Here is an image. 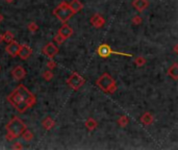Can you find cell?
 <instances>
[{
    "mask_svg": "<svg viewBox=\"0 0 178 150\" xmlns=\"http://www.w3.org/2000/svg\"><path fill=\"white\" fill-rule=\"evenodd\" d=\"M55 125V121L52 119L51 117H46L45 119L42 121V126L45 130H50L54 127Z\"/></svg>",
    "mask_w": 178,
    "mask_h": 150,
    "instance_id": "17",
    "label": "cell"
},
{
    "mask_svg": "<svg viewBox=\"0 0 178 150\" xmlns=\"http://www.w3.org/2000/svg\"><path fill=\"white\" fill-rule=\"evenodd\" d=\"M12 75L15 80L20 81V80H22L25 78V76H26V71H25V69L23 68L22 66H17L13 69Z\"/></svg>",
    "mask_w": 178,
    "mask_h": 150,
    "instance_id": "12",
    "label": "cell"
},
{
    "mask_svg": "<svg viewBox=\"0 0 178 150\" xmlns=\"http://www.w3.org/2000/svg\"><path fill=\"white\" fill-rule=\"evenodd\" d=\"M73 33H74L73 28H72L70 25H68L67 23H64V24L58 28V35H61L65 40L69 39V38L73 35Z\"/></svg>",
    "mask_w": 178,
    "mask_h": 150,
    "instance_id": "10",
    "label": "cell"
},
{
    "mask_svg": "<svg viewBox=\"0 0 178 150\" xmlns=\"http://www.w3.org/2000/svg\"><path fill=\"white\" fill-rule=\"evenodd\" d=\"M134 64L137 65V67H143L144 65L146 64V58L144 56H137L134 60Z\"/></svg>",
    "mask_w": 178,
    "mask_h": 150,
    "instance_id": "22",
    "label": "cell"
},
{
    "mask_svg": "<svg viewBox=\"0 0 178 150\" xmlns=\"http://www.w3.org/2000/svg\"><path fill=\"white\" fill-rule=\"evenodd\" d=\"M2 21H3V16H2V15L0 14V23H1Z\"/></svg>",
    "mask_w": 178,
    "mask_h": 150,
    "instance_id": "32",
    "label": "cell"
},
{
    "mask_svg": "<svg viewBox=\"0 0 178 150\" xmlns=\"http://www.w3.org/2000/svg\"><path fill=\"white\" fill-rule=\"evenodd\" d=\"M132 6L137 12L142 13L149 6V1H148V0H133Z\"/></svg>",
    "mask_w": 178,
    "mask_h": 150,
    "instance_id": "13",
    "label": "cell"
},
{
    "mask_svg": "<svg viewBox=\"0 0 178 150\" xmlns=\"http://www.w3.org/2000/svg\"><path fill=\"white\" fill-rule=\"evenodd\" d=\"M7 101L20 114H24L28 109H31L37 103L35 96L24 86L19 84L7 96Z\"/></svg>",
    "mask_w": 178,
    "mask_h": 150,
    "instance_id": "1",
    "label": "cell"
},
{
    "mask_svg": "<svg viewBox=\"0 0 178 150\" xmlns=\"http://www.w3.org/2000/svg\"><path fill=\"white\" fill-rule=\"evenodd\" d=\"M177 50H178V44H176V45H175L174 46V52H175V53H177Z\"/></svg>",
    "mask_w": 178,
    "mask_h": 150,
    "instance_id": "29",
    "label": "cell"
},
{
    "mask_svg": "<svg viewBox=\"0 0 178 150\" xmlns=\"http://www.w3.org/2000/svg\"><path fill=\"white\" fill-rule=\"evenodd\" d=\"M96 84L100 90L103 92H106L109 94H114L117 91V83L116 80L114 79L109 73H103L100 77L97 79Z\"/></svg>",
    "mask_w": 178,
    "mask_h": 150,
    "instance_id": "3",
    "label": "cell"
},
{
    "mask_svg": "<svg viewBox=\"0 0 178 150\" xmlns=\"http://www.w3.org/2000/svg\"><path fill=\"white\" fill-rule=\"evenodd\" d=\"M0 70H1V66H0Z\"/></svg>",
    "mask_w": 178,
    "mask_h": 150,
    "instance_id": "33",
    "label": "cell"
},
{
    "mask_svg": "<svg viewBox=\"0 0 178 150\" xmlns=\"http://www.w3.org/2000/svg\"><path fill=\"white\" fill-rule=\"evenodd\" d=\"M128 123H129V119H128V117H126V116H120L119 117V119H118V124H119V126H121V127H126L127 125H128Z\"/></svg>",
    "mask_w": 178,
    "mask_h": 150,
    "instance_id": "20",
    "label": "cell"
},
{
    "mask_svg": "<svg viewBox=\"0 0 178 150\" xmlns=\"http://www.w3.org/2000/svg\"><path fill=\"white\" fill-rule=\"evenodd\" d=\"M97 53H98V55L100 56V58H109V55H112V54H118V55H124V56H129V58H131L132 56V54L130 53H124V52H118V51H114L113 49H112L111 47H109L107 44H101V45H99V47L97 48Z\"/></svg>",
    "mask_w": 178,
    "mask_h": 150,
    "instance_id": "6",
    "label": "cell"
},
{
    "mask_svg": "<svg viewBox=\"0 0 178 150\" xmlns=\"http://www.w3.org/2000/svg\"><path fill=\"white\" fill-rule=\"evenodd\" d=\"M19 49H20V44L17 41L13 40L12 42L7 44V46L5 47V51L7 52V54H10L12 58H16L18 56L19 53Z\"/></svg>",
    "mask_w": 178,
    "mask_h": 150,
    "instance_id": "7",
    "label": "cell"
},
{
    "mask_svg": "<svg viewBox=\"0 0 178 150\" xmlns=\"http://www.w3.org/2000/svg\"><path fill=\"white\" fill-rule=\"evenodd\" d=\"M86 82V79L77 72H73L67 79V84L74 91H78Z\"/></svg>",
    "mask_w": 178,
    "mask_h": 150,
    "instance_id": "5",
    "label": "cell"
},
{
    "mask_svg": "<svg viewBox=\"0 0 178 150\" xmlns=\"http://www.w3.org/2000/svg\"><path fill=\"white\" fill-rule=\"evenodd\" d=\"M27 28H28V30L30 31V33H35V31L39 29V26H38V24L35 22H30L27 25Z\"/></svg>",
    "mask_w": 178,
    "mask_h": 150,
    "instance_id": "23",
    "label": "cell"
},
{
    "mask_svg": "<svg viewBox=\"0 0 178 150\" xmlns=\"http://www.w3.org/2000/svg\"><path fill=\"white\" fill-rule=\"evenodd\" d=\"M13 149H23V146L20 142H15L13 145Z\"/></svg>",
    "mask_w": 178,
    "mask_h": 150,
    "instance_id": "28",
    "label": "cell"
},
{
    "mask_svg": "<svg viewBox=\"0 0 178 150\" xmlns=\"http://www.w3.org/2000/svg\"><path fill=\"white\" fill-rule=\"evenodd\" d=\"M5 128L6 130H7V134H10L14 139H18L20 138L22 132L26 129V125H25V123L20 118L15 116V117H13L12 119L10 120V122L5 125Z\"/></svg>",
    "mask_w": 178,
    "mask_h": 150,
    "instance_id": "2",
    "label": "cell"
},
{
    "mask_svg": "<svg viewBox=\"0 0 178 150\" xmlns=\"http://www.w3.org/2000/svg\"><path fill=\"white\" fill-rule=\"evenodd\" d=\"M65 41H66V40L64 39V38L61 37V35H58V33L55 35V37H54V42H55V43H58V45H61V44H63Z\"/></svg>",
    "mask_w": 178,
    "mask_h": 150,
    "instance_id": "26",
    "label": "cell"
},
{
    "mask_svg": "<svg viewBox=\"0 0 178 150\" xmlns=\"http://www.w3.org/2000/svg\"><path fill=\"white\" fill-rule=\"evenodd\" d=\"M6 2H7V3H13V2L15 1V0H5Z\"/></svg>",
    "mask_w": 178,
    "mask_h": 150,
    "instance_id": "31",
    "label": "cell"
},
{
    "mask_svg": "<svg viewBox=\"0 0 178 150\" xmlns=\"http://www.w3.org/2000/svg\"><path fill=\"white\" fill-rule=\"evenodd\" d=\"M13 40H14V35H13V33L10 30H6L3 35V41L10 43V42H12Z\"/></svg>",
    "mask_w": 178,
    "mask_h": 150,
    "instance_id": "21",
    "label": "cell"
},
{
    "mask_svg": "<svg viewBox=\"0 0 178 150\" xmlns=\"http://www.w3.org/2000/svg\"><path fill=\"white\" fill-rule=\"evenodd\" d=\"M43 78L45 80H47V81H50V80L53 78V73L51 72V70L45 71V72L43 73Z\"/></svg>",
    "mask_w": 178,
    "mask_h": 150,
    "instance_id": "24",
    "label": "cell"
},
{
    "mask_svg": "<svg viewBox=\"0 0 178 150\" xmlns=\"http://www.w3.org/2000/svg\"><path fill=\"white\" fill-rule=\"evenodd\" d=\"M90 23L93 27H95V28H101V27L105 24V20L100 14H95V15H93L92 18H91Z\"/></svg>",
    "mask_w": 178,
    "mask_h": 150,
    "instance_id": "11",
    "label": "cell"
},
{
    "mask_svg": "<svg viewBox=\"0 0 178 150\" xmlns=\"http://www.w3.org/2000/svg\"><path fill=\"white\" fill-rule=\"evenodd\" d=\"M21 137H22L23 140H24L25 142H27V143L31 142V141L33 140V134L30 132V130L27 129V128L24 130V132H22V134H21Z\"/></svg>",
    "mask_w": 178,
    "mask_h": 150,
    "instance_id": "19",
    "label": "cell"
},
{
    "mask_svg": "<svg viewBox=\"0 0 178 150\" xmlns=\"http://www.w3.org/2000/svg\"><path fill=\"white\" fill-rule=\"evenodd\" d=\"M141 123L143 124V125L145 126H149L151 125L152 123L154 122V117L152 116L151 113H149V112H147V113L143 114L141 117Z\"/></svg>",
    "mask_w": 178,
    "mask_h": 150,
    "instance_id": "15",
    "label": "cell"
},
{
    "mask_svg": "<svg viewBox=\"0 0 178 150\" xmlns=\"http://www.w3.org/2000/svg\"><path fill=\"white\" fill-rule=\"evenodd\" d=\"M31 54H32V48H31L30 46H28L27 44L20 45V49H19L18 56L21 58V60H23V61L27 60Z\"/></svg>",
    "mask_w": 178,
    "mask_h": 150,
    "instance_id": "9",
    "label": "cell"
},
{
    "mask_svg": "<svg viewBox=\"0 0 178 150\" xmlns=\"http://www.w3.org/2000/svg\"><path fill=\"white\" fill-rule=\"evenodd\" d=\"M56 66H58V64L54 62L53 58H51V60L47 63V68H49V70H52V69L56 68Z\"/></svg>",
    "mask_w": 178,
    "mask_h": 150,
    "instance_id": "27",
    "label": "cell"
},
{
    "mask_svg": "<svg viewBox=\"0 0 178 150\" xmlns=\"http://www.w3.org/2000/svg\"><path fill=\"white\" fill-rule=\"evenodd\" d=\"M2 41H3V35H1V33H0V44L2 43Z\"/></svg>",
    "mask_w": 178,
    "mask_h": 150,
    "instance_id": "30",
    "label": "cell"
},
{
    "mask_svg": "<svg viewBox=\"0 0 178 150\" xmlns=\"http://www.w3.org/2000/svg\"><path fill=\"white\" fill-rule=\"evenodd\" d=\"M167 75L172 77L174 80H178V64L174 63L167 71Z\"/></svg>",
    "mask_w": 178,
    "mask_h": 150,
    "instance_id": "16",
    "label": "cell"
},
{
    "mask_svg": "<svg viewBox=\"0 0 178 150\" xmlns=\"http://www.w3.org/2000/svg\"><path fill=\"white\" fill-rule=\"evenodd\" d=\"M143 22V19L141 18V16H134L132 18V24L133 25H141Z\"/></svg>",
    "mask_w": 178,
    "mask_h": 150,
    "instance_id": "25",
    "label": "cell"
},
{
    "mask_svg": "<svg viewBox=\"0 0 178 150\" xmlns=\"http://www.w3.org/2000/svg\"><path fill=\"white\" fill-rule=\"evenodd\" d=\"M84 126H86L90 132H93V130H95L97 128L98 123H97L96 120H94L93 118H89V119L84 122Z\"/></svg>",
    "mask_w": 178,
    "mask_h": 150,
    "instance_id": "18",
    "label": "cell"
},
{
    "mask_svg": "<svg viewBox=\"0 0 178 150\" xmlns=\"http://www.w3.org/2000/svg\"><path fill=\"white\" fill-rule=\"evenodd\" d=\"M53 15L63 23H67L70 20V18H72L74 13L70 10L69 3H67L66 1H63L53 10Z\"/></svg>",
    "mask_w": 178,
    "mask_h": 150,
    "instance_id": "4",
    "label": "cell"
},
{
    "mask_svg": "<svg viewBox=\"0 0 178 150\" xmlns=\"http://www.w3.org/2000/svg\"><path fill=\"white\" fill-rule=\"evenodd\" d=\"M43 53L51 60V58H53L58 53V47L54 45L53 43H48L43 48Z\"/></svg>",
    "mask_w": 178,
    "mask_h": 150,
    "instance_id": "8",
    "label": "cell"
},
{
    "mask_svg": "<svg viewBox=\"0 0 178 150\" xmlns=\"http://www.w3.org/2000/svg\"><path fill=\"white\" fill-rule=\"evenodd\" d=\"M69 7L74 13V15H75L83 8V4H82V2L80 0H72L69 3Z\"/></svg>",
    "mask_w": 178,
    "mask_h": 150,
    "instance_id": "14",
    "label": "cell"
}]
</instances>
